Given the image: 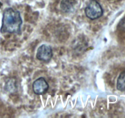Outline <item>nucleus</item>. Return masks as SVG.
<instances>
[{
  "instance_id": "f257e3e1",
  "label": "nucleus",
  "mask_w": 125,
  "mask_h": 118,
  "mask_svg": "<svg viewBox=\"0 0 125 118\" xmlns=\"http://www.w3.org/2000/svg\"><path fill=\"white\" fill-rule=\"evenodd\" d=\"M22 22L20 14L18 11L12 8L6 9L3 13L1 32L2 33H19Z\"/></svg>"
},
{
  "instance_id": "f03ea898",
  "label": "nucleus",
  "mask_w": 125,
  "mask_h": 118,
  "mask_svg": "<svg viewBox=\"0 0 125 118\" xmlns=\"http://www.w3.org/2000/svg\"><path fill=\"white\" fill-rule=\"evenodd\" d=\"M87 17L91 20H95L103 15V10L100 4L96 0H90L85 9Z\"/></svg>"
},
{
  "instance_id": "7ed1b4c3",
  "label": "nucleus",
  "mask_w": 125,
  "mask_h": 118,
  "mask_svg": "<svg viewBox=\"0 0 125 118\" xmlns=\"http://www.w3.org/2000/svg\"><path fill=\"white\" fill-rule=\"evenodd\" d=\"M52 56V51L51 47L48 45L43 44L38 48L37 52V59L43 61H48Z\"/></svg>"
},
{
  "instance_id": "20e7f679",
  "label": "nucleus",
  "mask_w": 125,
  "mask_h": 118,
  "mask_svg": "<svg viewBox=\"0 0 125 118\" xmlns=\"http://www.w3.org/2000/svg\"><path fill=\"white\" fill-rule=\"evenodd\" d=\"M48 84L43 77H40L33 82V91L37 95H42L45 93L48 90Z\"/></svg>"
},
{
  "instance_id": "39448f33",
  "label": "nucleus",
  "mask_w": 125,
  "mask_h": 118,
  "mask_svg": "<svg viewBox=\"0 0 125 118\" xmlns=\"http://www.w3.org/2000/svg\"><path fill=\"white\" fill-rule=\"evenodd\" d=\"M76 0H62L61 2V9L65 13H68L73 10Z\"/></svg>"
},
{
  "instance_id": "423d86ee",
  "label": "nucleus",
  "mask_w": 125,
  "mask_h": 118,
  "mask_svg": "<svg viewBox=\"0 0 125 118\" xmlns=\"http://www.w3.org/2000/svg\"><path fill=\"white\" fill-rule=\"evenodd\" d=\"M117 88L118 90L125 92V71L120 74L117 80Z\"/></svg>"
},
{
  "instance_id": "0eeeda50",
  "label": "nucleus",
  "mask_w": 125,
  "mask_h": 118,
  "mask_svg": "<svg viewBox=\"0 0 125 118\" xmlns=\"http://www.w3.org/2000/svg\"><path fill=\"white\" fill-rule=\"evenodd\" d=\"M8 86L7 87V89L9 91H12V92H14L16 89H17V87H16V84L15 83L14 79H11L9 81L8 83L7 84Z\"/></svg>"
},
{
  "instance_id": "6e6552de",
  "label": "nucleus",
  "mask_w": 125,
  "mask_h": 118,
  "mask_svg": "<svg viewBox=\"0 0 125 118\" xmlns=\"http://www.w3.org/2000/svg\"><path fill=\"white\" fill-rule=\"evenodd\" d=\"M118 28H119L120 30L122 31H125V18L122 19L118 23Z\"/></svg>"
}]
</instances>
